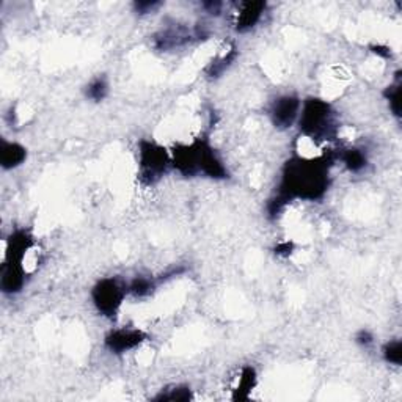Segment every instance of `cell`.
I'll list each match as a JSON object with an SVG mask.
<instances>
[{"label":"cell","mask_w":402,"mask_h":402,"mask_svg":"<svg viewBox=\"0 0 402 402\" xmlns=\"http://www.w3.org/2000/svg\"><path fill=\"white\" fill-rule=\"evenodd\" d=\"M161 2L157 0H142V2H135L134 3V10L139 14H150L153 11H156L159 7H161Z\"/></svg>","instance_id":"obj_22"},{"label":"cell","mask_w":402,"mask_h":402,"mask_svg":"<svg viewBox=\"0 0 402 402\" xmlns=\"http://www.w3.org/2000/svg\"><path fill=\"white\" fill-rule=\"evenodd\" d=\"M372 52L379 55V57H383V58H388L390 55H392V52H390V47L387 46H372Z\"/></svg>","instance_id":"obj_26"},{"label":"cell","mask_w":402,"mask_h":402,"mask_svg":"<svg viewBox=\"0 0 402 402\" xmlns=\"http://www.w3.org/2000/svg\"><path fill=\"white\" fill-rule=\"evenodd\" d=\"M339 157L350 173H360L368 165L366 154L360 148H348V150L341 153Z\"/></svg>","instance_id":"obj_15"},{"label":"cell","mask_w":402,"mask_h":402,"mask_svg":"<svg viewBox=\"0 0 402 402\" xmlns=\"http://www.w3.org/2000/svg\"><path fill=\"white\" fill-rule=\"evenodd\" d=\"M401 71L396 73V82L385 88L383 96L388 101L390 110H392L396 118H401Z\"/></svg>","instance_id":"obj_18"},{"label":"cell","mask_w":402,"mask_h":402,"mask_svg":"<svg viewBox=\"0 0 402 402\" xmlns=\"http://www.w3.org/2000/svg\"><path fill=\"white\" fill-rule=\"evenodd\" d=\"M126 291L115 278H102L91 289V300L102 316L113 317L120 310Z\"/></svg>","instance_id":"obj_4"},{"label":"cell","mask_w":402,"mask_h":402,"mask_svg":"<svg viewBox=\"0 0 402 402\" xmlns=\"http://www.w3.org/2000/svg\"><path fill=\"white\" fill-rule=\"evenodd\" d=\"M33 247V238L29 231L16 230L11 233L7 239V247H5V261H16L24 263V258Z\"/></svg>","instance_id":"obj_10"},{"label":"cell","mask_w":402,"mask_h":402,"mask_svg":"<svg viewBox=\"0 0 402 402\" xmlns=\"http://www.w3.org/2000/svg\"><path fill=\"white\" fill-rule=\"evenodd\" d=\"M200 145L198 139L190 145H176L172 151V165L186 178H194L200 175Z\"/></svg>","instance_id":"obj_7"},{"label":"cell","mask_w":402,"mask_h":402,"mask_svg":"<svg viewBox=\"0 0 402 402\" xmlns=\"http://www.w3.org/2000/svg\"><path fill=\"white\" fill-rule=\"evenodd\" d=\"M302 102L299 96L284 95L275 99L269 110V117L272 120V124L277 129H289L299 118Z\"/></svg>","instance_id":"obj_5"},{"label":"cell","mask_w":402,"mask_h":402,"mask_svg":"<svg viewBox=\"0 0 402 402\" xmlns=\"http://www.w3.org/2000/svg\"><path fill=\"white\" fill-rule=\"evenodd\" d=\"M194 398L189 387H173L168 392L156 396V401H172V402H187Z\"/></svg>","instance_id":"obj_19"},{"label":"cell","mask_w":402,"mask_h":402,"mask_svg":"<svg viewBox=\"0 0 402 402\" xmlns=\"http://www.w3.org/2000/svg\"><path fill=\"white\" fill-rule=\"evenodd\" d=\"M293 252H294V244H293V242H289V241L280 242V244L275 247V255L283 256V258H288Z\"/></svg>","instance_id":"obj_24"},{"label":"cell","mask_w":402,"mask_h":402,"mask_svg":"<svg viewBox=\"0 0 402 402\" xmlns=\"http://www.w3.org/2000/svg\"><path fill=\"white\" fill-rule=\"evenodd\" d=\"M236 58H238V49L231 47L227 54L220 55L219 58H216L211 65H209V68L206 71L208 76L211 77V79H217V77L222 76L225 71L234 63Z\"/></svg>","instance_id":"obj_16"},{"label":"cell","mask_w":402,"mask_h":402,"mask_svg":"<svg viewBox=\"0 0 402 402\" xmlns=\"http://www.w3.org/2000/svg\"><path fill=\"white\" fill-rule=\"evenodd\" d=\"M335 162L332 153L319 157H293L284 164L278 190L267 203V216L277 220L293 200L316 201L326 195L330 186V168Z\"/></svg>","instance_id":"obj_1"},{"label":"cell","mask_w":402,"mask_h":402,"mask_svg":"<svg viewBox=\"0 0 402 402\" xmlns=\"http://www.w3.org/2000/svg\"><path fill=\"white\" fill-rule=\"evenodd\" d=\"M25 284V269L24 263L3 261L2 277H0V288L5 294L13 295L22 291Z\"/></svg>","instance_id":"obj_9"},{"label":"cell","mask_w":402,"mask_h":402,"mask_svg":"<svg viewBox=\"0 0 402 402\" xmlns=\"http://www.w3.org/2000/svg\"><path fill=\"white\" fill-rule=\"evenodd\" d=\"M383 359L387 363H392L394 366H401L402 363V343L401 341H390L383 346Z\"/></svg>","instance_id":"obj_20"},{"label":"cell","mask_w":402,"mask_h":402,"mask_svg":"<svg viewBox=\"0 0 402 402\" xmlns=\"http://www.w3.org/2000/svg\"><path fill=\"white\" fill-rule=\"evenodd\" d=\"M109 95V82L106 76H98L85 87V96L93 102H101Z\"/></svg>","instance_id":"obj_17"},{"label":"cell","mask_w":402,"mask_h":402,"mask_svg":"<svg viewBox=\"0 0 402 402\" xmlns=\"http://www.w3.org/2000/svg\"><path fill=\"white\" fill-rule=\"evenodd\" d=\"M355 343L361 346V348H368L374 343V337L370 330H360L359 333L355 335Z\"/></svg>","instance_id":"obj_23"},{"label":"cell","mask_w":402,"mask_h":402,"mask_svg":"<svg viewBox=\"0 0 402 402\" xmlns=\"http://www.w3.org/2000/svg\"><path fill=\"white\" fill-rule=\"evenodd\" d=\"M27 159V150L19 143L3 140L0 145V165L3 170H13L21 167Z\"/></svg>","instance_id":"obj_13"},{"label":"cell","mask_w":402,"mask_h":402,"mask_svg":"<svg viewBox=\"0 0 402 402\" xmlns=\"http://www.w3.org/2000/svg\"><path fill=\"white\" fill-rule=\"evenodd\" d=\"M300 109L299 128L302 134L316 143L337 139V117H335L333 107L327 101L319 98H308Z\"/></svg>","instance_id":"obj_2"},{"label":"cell","mask_w":402,"mask_h":402,"mask_svg":"<svg viewBox=\"0 0 402 402\" xmlns=\"http://www.w3.org/2000/svg\"><path fill=\"white\" fill-rule=\"evenodd\" d=\"M146 339V333L139 328H118L112 330L106 335L104 344L112 354H126L139 346Z\"/></svg>","instance_id":"obj_6"},{"label":"cell","mask_w":402,"mask_h":402,"mask_svg":"<svg viewBox=\"0 0 402 402\" xmlns=\"http://www.w3.org/2000/svg\"><path fill=\"white\" fill-rule=\"evenodd\" d=\"M198 145H200V161H198L200 173L212 179H227L228 170L225 168L223 162L220 161L216 150L209 145V142L206 139H198Z\"/></svg>","instance_id":"obj_8"},{"label":"cell","mask_w":402,"mask_h":402,"mask_svg":"<svg viewBox=\"0 0 402 402\" xmlns=\"http://www.w3.org/2000/svg\"><path fill=\"white\" fill-rule=\"evenodd\" d=\"M154 283L150 278L135 277L129 284V293L135 297H146L153 293Z\"/></svg>","instance_id":"obj_21"},{"label":"cell","mask_w":402,"mask_h":402,"mask_svg":"<svg viewBox=\"0 0 402 402\" xmlns=\"http://www.w3.org/2000/svg\"><path fill=\"white\" fill-rule=\"evenodd\" d=\"M256 385V371L255 368L245 366L241 372L239 382L236 385L234 393H233V401H245L249 399L250 393L253 392Z\"/></svg>","instance_id":"obj_14"},{"label":"cell","mask_w":402,"mask_h":402,"mask_svg":"<svg viewBox=\"0 0 402 402\" xmlns=\"http://www.w3.org/2000/svg\"><path fill=\"white\" fill-rule=\"evenodd\" d=\"M192 36L197 38L195 35H190L189 30L183 29V27L162 30L154 36V47H156L157 51H170V49L179 47L183 46V44L189 43Z\"/></svg>","instance_id":"obj_12"},{"label":"cell","mask_w":402,"mask_h":402,"mask_svg":"<svg viewBox=\"0 0 402 402\" xmlns=\"http://www.w3.org/2000/svg\"><path fill=\"white\" fill-rule=\"evenodd\" d=\"M172 164V154L153 140L139 143V178L143 186H154L162 179Z\"/></svg>","instance_id":"obj_3"},{"label":"cell","mask_w":402,"mask_h":402,"mask_svg":"<svg viewBox=\"0 0 402 402\" xmlns=\"http://www.w3.org/2000/svg\"><path fill=\"white\" fill-rule=\"evenodd\" d=\"M203 8H205L209 14L219 16L220 11H222V8H223V3H220V2H206V3H203Z\"/></svg>","instance_id":"obj_25"},{"label":"cell","mask_w":402,"mask_h":402,"mask_svg":"<svg viewBox=\"0 0 402 402\" xmlns=\"http://www.w3.org/2000/svg\"><path fill=\"white\" fill-rule=\"evenodd\" d=\"M266 2H244L241 5L238 18H236V30L239 33L250 32L255 29L258 22L261 21L264 11H266Z\"/></svg>","instance_id":"obj_11"}]
</instances>
